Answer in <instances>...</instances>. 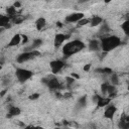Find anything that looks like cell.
<instances>
[{
  "label": "cell",
  "mask_w": 129,
  "mask_h": 129,
  "mask_svg": "<svg viewBox=\"0 0 129 129\" xmlns=\"http://www.w3.org/2000/svg\"><path fill=\"white\" fill-rule=\"evenodd\" d=\"M83 49H85V45L83 41L81 40H73L68 42L67 45H65V46L63 47V52L64 55L67 56H73L77 52L81 51Z\"/></svg>",
  "instance_id": "cell-1"
},
{
  "label": "cell",
  "mask_w": 129,
  "mask_h": 129,
  "mask_svg": "<svg viewBox=\"0 0 129 129\" xmlns=\"http://www.w3.org/2000/svg\"><path fill=\"white\" fill-rule=\"evenodd\" d=\"M121 45V40L118 36H106L101 40V47L104 52H108Z\"/></svg>",
  "instance_id": "cell-2"
},
{
  "label": "cell",
  "mask_w": 129,
  "mask_h": 129,
  "mask_svg": "<svg viewBox=\"0 0 129 129\" xmlns=\"http://www.w3.org/2000/svg\"><path fill=\"white\" fill-rule=\"evenodd\" d=\"M15 75H16V78L18 79V81L23 83L32 77V72L25 70V69H17L15 72Z\"/></svg>",
  "instance_id": "cell-3"
},
{
  "label": "cell",
  "mask_w": 129,
  "mask_h": 129,
  "mask_svg": "<svg viewBox=\"0 0 129 129\" xmlns=\"http://www.w3.org/2000/svg\"><path fill=\"white\" fill-rule=\"evenodd\" d=\"M42 83H45L50 90H59L62 88V85L59 82L56 78H47V79H42Z\"/></svg>",
  "instance_id": "cell-4"
},
{
  "label": "cell",
  "mask_w": 129,
  "mask_h": 129,
  "mask_svg": "<svg viewBox=\"0 0 129 129\" xmlns=\"http://www.w3.org/2000/svg\"><path fill=\"white\" fill-rule=\"evenodd\" d=\"M50 69H51V72H52V74H56V73H59V72L62 70L65 67V63L63 61H54V62H51V63L50 64Z\"/></svg>",
  "instance_id": "cell-5"
},
{
  "label": "cell",
  "mask_w": 129,
  "mask_h": 129,
  "mask_svg": "<svg viewBox=\"0 0 129 129\" xmlns=\"http://www.w3.org/2000/svg\"><path fill=\"white\" fill-rule=\"evenodd\" d=\"M33 58H35V56H33L32 51H25V52H23V54L18 56L16 61H17V63L22 64V63H24V62H27V61L33 59Z\"/></svg>",
  "instance_id": "cell-6"
},
{
  "label": "cell",
  "mask_w": 129,
  "mask_h": 129,
  "mask_svg": "<svg viewBox=\"0 0 129 129\" xmlns=\"http://www.w3.org/2000/svg\"><path fill=\"white\" fill-rule=\"evenodd\" d=\"M84 18V13L77 12V13H73L70 14L66 17V21L67 22H79L81 19Z\"/></svg>",
  "instance_id": "cell-7"
},
{
  "label": "cell",
  "mask_w": 129,
  "mask_h": 129,
  "mask_svg": "<svg viewBox=\"0 0 129 129\" xmlns=\"http://www.w3.org/2000/svg\"><path fill=\"white\" fill-rule=\"evenodd\" d=\"M69 37H70V35H65V34H62V33L56 34L55 37V46L59 47L67 39H69Z\"/></svg>",
  "instance_id": "cell-8"
},
{
  "label": "cell",
  "mask_w": 129,
  "mask_h": 129,
  "mask_svg": "<svg viewBox=\"0 0 129 129\" xmlns=\"http://www.w3.org/2000/svg\"><path fill=\"white\" fill-rule=\"evenodd\" d=\"M118 128L119 129H129V116L124 115L121 120L118 123Z\"/></svg>",
  "instance_id": "cell-9"
},
{
  "label": "cell",
  "mask_w": 129,
  "mask_h": 129,
  "mask_svg": "<svg viewBox=\"0 0 129 129\" xmlns=\"http://www.w3.org/2000/svg\"><path fill=\"white\" fill-rule=\"evenodd\" d=\"M116 107L115 106H109L106 110H105V112H104V117L105 118H107V119H112L113 116H114V114H115L116 112Z\"/></svg>",
  "instance_id": "cell-10"
},
{
  "label": "cell",
  "mask_w": 129,
  "mask_h": 129,
  "mask_svg": "<svg viewBox=\"0 0 129 129\" xmlns=\"http://www.w3.org/2000/svg\"><path fill=\"white\" fill-rule=\"evenodd\" d=\"M21 41H22L21 35H20V34H15V35H14L12 39H11L10 42L8 44V46H16V45H19Z\"/></svg>",
  "instance_id": "cell-11"
},
{
  "label": "cell",
  "mask_w": 129,
  "mask_h": 129,
  "mask_svg": "<svg viewBox=\"0 0 129 129\" xmlns=\"http://www.w3.org/2000/svg\"><path fill=\"white\" fill-rule=\"evenodd\" d=\"M111 99L110 98H104V97H100L98 102H97V105L99 107H104V106H107V105L110 103Z\"/></svg>",
  "instance_id": "cell-12"
},
{
  "label": "cell",
  "mask_w": 129,
  "mask_h": 129,
  "mask_svg": "<svg viewBox=\"0 0 129 129\" xmlns=\"http://www.w3.org/2000/svg\"><path fill=\"white\" fill-rule=\"evenodd\" d=\"M35 25H36V29L37 30H41L42 28L45 26V19L44 17H39V19L36 20Z\"/></svg>",
  "instance_id": "cell-13"
},
{
  "label": "cell",
  "mask_w": 129,
  "mask_h": 129,
  "mask_svg": "<svg viewBox=\"0 0 129 129\" xmlns=\"http://www.w3.org/2000/svg\"><path fill=\"white\" fill-rule=\"evenodd\" d=\"M8 113L10 114V115L13 117V116H17V115H19V114L21 113L20 111V109L18 108V107H15V106H10L9 107V111Z\"/></svg>",
  "instance_id": "cell-14"
},
{
  "label": "cell",
  "mask_w": 129,
  "mask_h": 129,
  "mask_svg": "<svg viewBox=\"0 0 129 129\" xmlns=\"http://www.w3.org/2000/svg\"><path fill=\"white\" fill-rule=\"evenodd\" d=\"M6 13H7L8 17L11 19L12 17H14V16L16 15V8L14 7V6H9V7H7V9H6Z\"/></svg>",
  "instance_id": "cell-15"
},
{
  "label": "cell",
  "mask_w": 129,
  "mask_h": 129,
  "mask_svg": "<svg viewBox=\"0 0 129 129\" xmlns=\"http://www.w3.org/2000/svg\"><path fill=\"white\" fill-rule=\"evenodd\" d=\"M9 21H10V18L8 16L0 15V27H5V25L9 23Z\"/></svg>",
  "instance_id": "cell-16"
},
{
  "label": "cell",
  "mask_w": 129,
  "mask_h": 129,
  "mask_svg": "<svg viewBox=\"0 0 129 129\" xmlns=\"http://www.w3.org/2000/svg\"><path fill=\"white\" fill-rule=\"evenodd\" d=\"M102 22V18L100 17V16H94L92 19H91V26H97V25H99L100 23Z\"/></svg>",
  "instance_id": "cell-17"
},
{
  "label": "cell",
  "mask_w": 129,
  "mask_h": 129,
  "mask_svg": "<svg viewBox=\"0 0 129 129\" xmlns=\"http://www.w3.org/2000/svg\"><path fill=\"white\" fill-rule=\"evenodd\" d=\"M89 49L91 50H99V42L98 40H91L90 41V44H89Z\"/></svg>",
  "instance_id": "cell-18"
},
{
  "label": "cell",
  "mask_w": 129,
  "mask_h": 129,
  "mask_svg": "<svg viewBox=\"0 0 129 129\" xmlns=\"http://www.w3.org/2000/svg\"><path fill=\"white\" fill-rule=\"evenodd\" d=\"M13 23H16V24H19V23H21L23 20H24V16L22 15H15L14 17L11 18Z\"/></svg>",
  "instance_id": "cell-19"
},
{
  "label": "cell",
  "mask_w": 129,
  "mask_h": 129,
  "mask_svg": "<svg viewBox=\"0 0 129 129\" xmlns=\"http://www.w3.org/2000/svg\"><path fill=\"white\" fill-rule=\"evenodd\" d=\"M78 104H79V106L80 107H86V105H87V96H83V97H81L79 99V101H78Z\"/></svg>",
  "instance_id": "cell-20"
},
{
  "label": "cell",
  "mask_w": 129,
  "mask_h": 129,
  "mask_svg": "<svg viewBox=\"0 0 129 129\" xmlns=\"http://www.w3.org/2000/svg\"><path fill=\"white\" fill-rule=\"evenodd\" d=\"M96 73H102V74H113V72L112 70L110 69V68H104V69H97L96 71Z\"/></svg>",
  "instance_id": "cell-21"
},
{
  "label": "cell",
  "mask_w": 129,
  "mask_h": 129,
  "mask_svg": "<svg viewBox=\"0 0 129 129\" xmlns=\"http://www.w3.org/2000/svg\"><path fill=\"white\" fill-rule=\"evenodd\" d=\"M122 29H123L124 32H125L126 35H129V20H126L122 24Z\"/></svg>",
  "instance_id": "cell-22"
},
{
  "label": "cell",
  "mask_w": 129,
  "mask_h": 129,
  "mask_svg": "<svg viewBox=\"0 0 129 129\" xmlns=\"http://www.w3.org/2000/svg\"><path fill=\"white\" fill-rule=\"evenodd\" d=\"M89 22H91V20L90 19H88V18H83V19H81L79 22H78V27H81V26H84V25H86V24H88Z\"/></svg>",
  "instance_id": "cell-23"
},
{
  "label": "cell",
  "mask_w": 129,
  "mask_h": 129,
  "mask_svg": "<svg viewBox=\"0 0 129 129\" xmlns=\"http://www.w3.org/2000/svg\"><path fill=\"white\" fill-rule=\"evenodd\" d=\"M111 82H112V84L114 86L119 83V79H118V75L117 74H115V73L112 74V76H111Z\"/></svg>",
  "instance_id": "cell-24"
},
{
  "label": "cell",
  "mask_w": 129,
  "mask_h": 129,
  "mask_svg": "<svg viewBox=\"0 0 129 129\" xmlns=\"http://www.w3.org/2000/svg\"><path fill=\"white\" fill-rule=\"evenodd\" d=\"M41 44H42V40L41 39H34L33 40V44H32V49H36V47H39V46H40L41 45Z\"/></svg>",
  "instance_id": "cell-25"
},
{
  "label": "cell",
  "mask_w": 129,
  "mask_h": 129,
  "mask_svg": "<svg viewBox=\"0 0 129 129\" xmlns=\"http://www.w3.org/2000/svg\"><path fill=\"white\" fill-rule=\"evenodd\" d=\"M66 82H67V85H68V87L70 88L71 86L75 83V79L72 78L71 76H70V77H66Z\"/></svg>",
  "instance_id": "cell-26"
},
{
  "label": "cell",
  "mask_w": 129,
  "mask_h": 129,
  "mask_svg": "<svg viewBox=\"0 0 129 129\" xmlns=\"http://www.w3.org/2000/svg\"><path fill=\"white\" fill-rule=\"evenodd\" d=\"M107 93H109V95L112 94V93H115V86H114V85H109L108 86Z\"/></svg>",
  "instance_id": "cell-27"
},
{
  "label": "cell",
  "mask_w": 129,
  "mask_h": 129,
  "mask_svg": "<svg viewBox=\"0 0 129 129\" xmlns=\"http://www.w3.org/2000/svg\"><path fill=\"white\" fill-rule=\"evenodd\" d=\"M108 86H109V85H107V84H102V86H101V91H102L103 94H106V93H107Z\"/></svg>",
  "instance_id": "cell-28"
},
{
  "label": "cell",
  "mask_w": 129,
  "mask_h": 129,
  "mask_svg": "<svg viewBox=\"0 0 129 129\" xmlns=\"http://www.w3.org/2000/svg\"><path fill=\"white\" fill-rule=\"evenodd\" d=\"M40 97V95L39 93H34V94H31L29 96V100H36Z\"/></svg>",
  "instance_id": "cell-29"
},
{
  "label": "cell",
  "mask_w": 129,
  "mask_h": 129,
  "mask_svg": "<svg viewBox=\"0 0 129 129\" xmlns=\"http://www.w3.org/2000/svg\"><path fill=\"white\" fill-rule=\"evenodd\" d=\"M100 31H101L102 33H106V32H108V31H109V27H108V25H107V24H104Z\"/></svg>",
  "instance_id": "cell-30"
},
{
  "label": "cell",
  "mask_w": 129,
  "mask_h": 129,
  "mask_svg": "<svg viewBox=\"0 0 129 129\" xmlns=\"http://www.w3.org/2000/svg\"><path fill=\"white\" fill-rule=\"evenodd\" d=\"M32 51V54H33V56H41V54L39 51V50H31Z\"/></svg>",
  "instance_id": "cell-31"
},
{
  "label": "cell",
  "mask_w": 129,
  "mask_h": 129,
  "mask_svg": "<svg viewBox=\"0 0 129 129\" xmlns=\"http://www.w3.org/2000/svg\"><path fill=\"white\" fill-rule=\"evenodd\" d=\"M21 37H22V44H26V42L28 41V37H27V35H21Z\"/></svg>",
  "instance_id": "cell-32"
},
{
  "label": "cell",
  "mask_w": 129,
  "mask_h": 129,
  "mask_svg": "<svg viewBox=\"0 0 129 129\" xmlns=\"http://www.w3.org/2000/svg\"><path fill=\"white\" fill-rule=\"evenodd\" d=\"M83 69H84V71H85V72H89V71H90V69H91V65H90V64L85 65Z\"/></svg>",
  "instance_id": "cell-33"
},
{
  "label": "cell",
  "mask_w": 129,
  "mask_h": 129,
  "mask_svg": "<svg viewBox=\"0 0 129 129\" xmlns=\"http://www.w3.org/2000/svg\"><path fill=\"white\" fill-rule=\"evenodd\" d=\"M13 6L15 7V8H19V7H21V3H20L19 1H16V2H14Z\"/></svg>",
  "instance_id": "cell-34"
},
{
  "label": "cell",
  "mask_w": 129,
  "mask_h": 129,
  "mask_svg": "<svg viewBox=\"0 0 129 129\" xmlns=\"http://www.w3.org/2000/svg\"><path fill=\"white\" fill-rule=\"evenodd\" d=\"M71 77L74 78V79H80V76L78 74H76V73H72L71 74Z\"/></svg>",
  "instance_id": "cell-35"
},
{
  "label": "cell",
  "mask_w": 129,
  "mask_h": 129,
  "mask_svg": "<svg viewBox=\"0 0 129 129\" xmlns=\"http://www.w3.org/2000/svg\"><path fill=\"white\" fill-rule=\"evenodd\" d=\"M63 97L66 98V99H69V98L72 97V93H65V94L63 95Z\"/></svg>",
  "instance_id": "cell-36"
},
{
  "label": "cell",
  "mask_w": 129,
  "mask_h": 129,
  "mask_svg": "<svg viewBox=\"0 0 129 129\" xmlns=\"http://www.w3.org/2000/svg\"><path fill=\"white\" fill-rule=\"evenodd\" d=\"M99 98H100V96H98V95H95V96L93 97V101H94L95 103H97L98 100H99Z\"/></svg>",
  "instance_id": "cell-37"
},
{
  "label": "cell",
  "mask_w": 129,
  "mask_h": 129,
  "mask_svg": "<svg viewBox=\"0 0 129 129\" xmlns=\"http://www.w3.org/2000/svg\"><path fill=\"white\" fill-rule=\"evenodd\" d=\"M7 93V90L5 89V90H2L1 91V93H0V97H4V95H5Z\"/></svg>",
  "instance_id": "cell-38"
},
{
  "label": "cell",
  "mask_w": 129,
  "mask_h": 129,
  "mask_svg": "<svg viewBox=\"0 0 129 129\" xmlns=\"http://www.w3.org/2000/svg\"><path fill=\"white\" fill-rule=\"evenodd\" d=\"M90 129H96V126L94 124H90Z\"/></svg>",
  "instance_id": "cell-39"
},
{
  "label": "cell",
  "mask_w": 129,
  "mask_h": 129,
  "mask_svg": "<svg viewBox=\"0 0 129 129\" xmlns=\"http://www.w3.org/2000/svg\"><path fill=\"white\" fill-rule=\"evenodd\" d=\"M31 129H44V128H42V127H39H39H32Z\"/></svg>",
  "instance_id": "cell-40"
},
{
  "label": "cell",
  "mask_w": 129,
  "mask_h": 129,
  "mask_svg": "<svg viewBox=\"0 0 129 129\" xmlns=\"http://www.w3.org/2000/svg\"><path fill=\"white\" fill-rule=\"evenodd\" d=\"M32 127L31 126H26V127H24V129H31Z\"/></svg>",
  "instance_id": "cell-41"
},
{
  "label": "cell",
  "mask_w": 129,
  "mask_h": 129,
  "mask_svg": "<svg viewBox=\"0 0 129 129\" xmlns=\"http://www.w3.org/2000/svg\"><path fill=\"white\" fill-rule=\"evenodd\" d=\"M58 25L61 27V26H62V23H61V22H58Z\"/></svg>",
  "instance_id": "cell-42"
},
{
  "label": "cell",
  "mask_w": 129,
  "mask_h": 129,
  "mask_svg": "<svg viewBox=\"0 0 129 129\" xmlns=\"http://www.w3.org/2000/svg\"><path fill=\"white\" fill-rule=\"evenodd\" d=\"M127 88H128V90H129V84H128V87H127Z\"/></svg>",
  "instance_id": "cell-43"
},
{
  "label": "cell",
  "mask_w": 129,
  "mask_h": 129,
  "mask_svg": "<svg viewBox=\"0 0 129 129\" xmlns=\"http://www.w3.org/2000/svg\"><path fill=\"white\" fill-rule=\"evenodd\" d=\"M55 129H61V128H55Z\"/></svg>",
  "instance_id": "cell-44"
}]
</instances>
